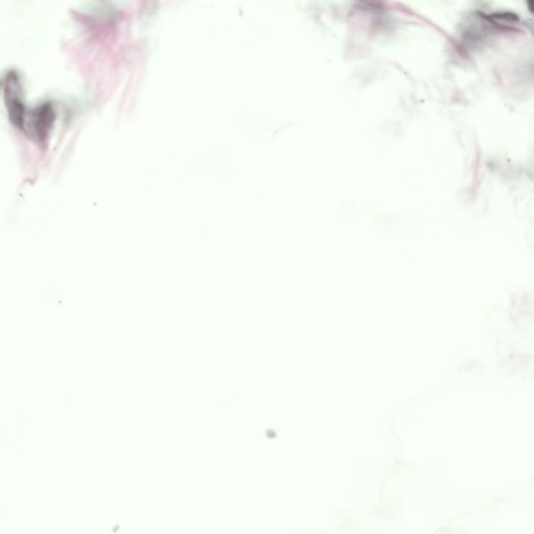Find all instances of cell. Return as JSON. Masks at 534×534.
I'll return each mask as SVG.
<instances>
[{
  "label": "cell",
  "mask_w": 534,
  "mask_h": 534,
  "mask_svg": "<svg viewBox=\"0 0 534 534\" xmlns=\"http://www.w3.org/2000/svg\"><path fill=\"white\" fill-rule=\"evenodd\" d=\"M54 113L52 110V107L50 105L42 106L40 107L36 113L33 116V129L35 130V134L40 138L43 139L44 136H46L50 132V129L53 125L54 120Z\"/></svg>",
  "instance_id": "cell-1"
}]
</instances>
